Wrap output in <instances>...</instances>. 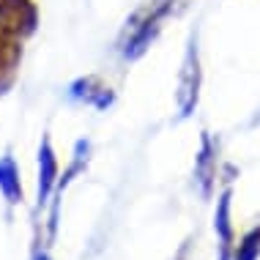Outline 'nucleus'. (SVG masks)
I'll return each instance as SVG.
<instances>
[{
	"instance_id": "obj_4",
	"label": "nucleus",
	"mask_w": 260,
	"mask_h": 260,
	"mask_svg": "<svg viewBox=\"0 0 260 260\" xmlns=\"http://www.w3.org/2000/svg\"><path fill=\"white\" fill-rule=\"evenodd\" d=\"M19 60H22V39L0 27V93H6L14 85Z\"/></svg>"
},
{
	"instance_id": "obj_5",
	"label": "nucleus",
	"mask_w": 260,
	"mask_h": 260,
	"mask_svg": "<svg viewBox=\"0 0 260 260\" xmlns=\"http://www.w3.org/2000/svg\"><path fill=\"white\" fill-rule=\"evenodd\" d=\"M69 93H72V99H80V102H85V104H90V107H96V110H107L110 104L115 102L112 88L104 85L99 77H93V74L74 80L72 88H69Z\"/></svg>"
},
{
	"instance_id": "obj_8",
	"label": "nucleus",
	"mask_w": 260,
	"mask_h": 260,
	"mask_svg": "<svg viewBox=\"0 0 260 260\" xmlns=\"http://www.w3.org/2000/svg\"><path fill=\"white\" fill-rule=\"evenodd\" d=\"M230 198L233 192H222L219 203H216V216H214V228L216 238H219V260H230L233 255V222H230Z\"/></svg>"
},
{
	"instance_id": "obj_1",
	"label": "nucleus",
	"mask_w": 260,
	"mask_h": 260,
	"mask_svg": "<svg viewBox=\"0 0 260 260\" xmlns=\"http://www.w3.org/2000/svg\"><path fill=\"white\" fill-rule=\"evenodd\" d=\"M175 6H178V0H156V3H151V9L140 11L137 17L132 19L129 39L123 41V58L135 60L148 50L151 41L156 39V33L161 30V22L170 17V11Z\"/></svg>"
},
{
	"instance_id": "obj_11",
	"label": "nucleus",
	"mask_w": 260,
	"mask_h": 260,
	"mask_svg": "<svg viewBox=\"0 0 260 260\" xmlns=\"http://www.w3.org/2000/svg\"><path fill=\"white\" fill-rule=\"evenodd\" d=\"M233 260H241V257H236V255H233Z\"/></svg>"
},
{
	"instance_id": "obj_2",
	"label": "nucleus",
	"mask_w": 260,
	"mask_h": 260,
	"mask_svg": "<svg viewBox=\"0 0 260 260\" xmlns=\"http://www.w3.org/2000/svg\"><path fill=\"white\" fill-rule=\"evenodd\" d=\"M198 96H200V55L198 44H189L184 66H181L178 77V93H175V104H178V115L186 118L192 115V110L198 107Z\"/></svg>"
},
{
	"instance_id": "obj_9",
	"label": "nucleus",
	"mask_w": 260,
	"mask_h": 260,
	"mask_svg": "<svg viewBox=\"0 0 260 260\" xmlns=\"http://www.w3.org/2000/svg\"><path fill=\"white\" fill-rule=\"evenodd\" d=\"M0 194H3L11 206L22 203V178H19V167H17V161H14V156H9V153L0 159Z\"/></svg>"
},
{
	"instance_id": "obj_10",
	"label": "nucleus",
	"mask_w": 260,
	"mask_h": 260,
	"mask_svg": "<svg viewBox=\"0 0 260 260\" xmlns=\"http://www.w3.org/2000/svg\"><path fill=\"white\" fill-rule=\"evenodd\" d=\"M36 260H50V255H47V252H39V255H36Z\"/></svg>"
},
{
	"instance_id": "obj_3",
	"label": "nucleus",
	"mask_w": 260,
	"mask_h": 260,
	"mask_svg": "<svg viewBox=\"0 0 260 260\" xmlns=\"http://www.w3.org/2000/svg\"><path fill=\"white\" fill-rule=\"evenodd\" d=\"M0 27L17 39H27L39 27V9L33 0H0Z\"/></svg>"
},
{
	"instance_id": "obj_7",
	"label": "nucleus",
	"mask_w": 260,
	"mask_h": 260,
	"mask_svg": "<svg viewBox=\"0 0 260 260\" xmlns=\"http://www.w3.org/2000/svg\"><path fill=\"white\" fill-rule=\"evenodd\" d=\"M58 156H55V148L50 143V137L41 140V148H39V203L44 206L50 200V194L58 186Z\"/></svg>"
},
{
	"instance_id": "obj_6",
	"label": "nucleus",
	"mask_w": 260,
	"mask_h": 260,
	"mask_svg": "<svg viewBox=\"0 0 260 260\" xmlns=\"http://www.w3.org/2000/svg\"><path fill=\"white\" fill-rule=\"evenodd\" d=\"M194 178L200 184V192L206 198H211L214 178H216V145L208 132H203V137H200V151L194 156Z\"/></svg>"
}]
</instances>
